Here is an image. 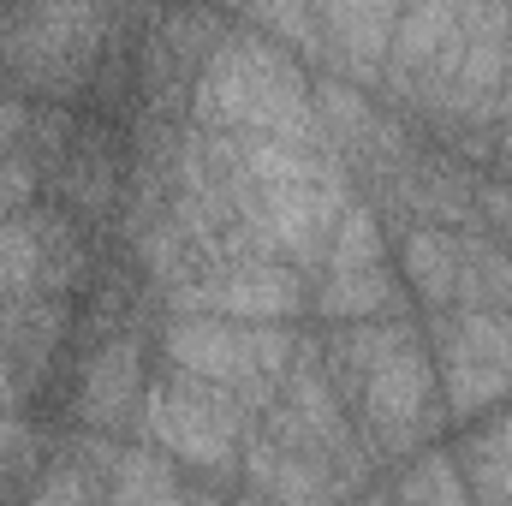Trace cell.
Masks as SVG:
<instances>
[{"label": "cell", "instance_id": "7402d4cb", "mask_svg": "<svg viewBox=\"0 0 512 506\" xmlns=\"http://www.w3.org/2000/svg\"><path fill=\"white\" fill-rule=\"evenodd\" d=\"M471 447H483L489 459H501V465H512V411L501 417V423H495V429H489V435H483V441H471Z\"/></svg>", "mask_w": 512, "mask_h": 506}, {"label": "cell", "instance_id": "cb8c5ba5", "mask_svg": "<svg viewBox=\"0 0 512 506\" xmlns=\"http://www.w3.org/2000/svg\"><path fill=\"white\" fill-rule=\"evenodd\" d=\"M507 322H512V316H507Z\"/></svg>", "mask_w": 512, "mask_h": 506}, {"label": "cell", "instance_id": "ffe728a7", "mask_svg": "<svg viewBox=\"0 0 512 506\" xmlns=\"http://www.w3.org/2000/svg\"><path fill=\"white\" fill-rule=\"evenodd\" d=\"M96 477H102V471H90L84 459H66L60 471H48V477H42V489H36V501H30V506H102Z\"/></svg>", "mask_w": 512, "mask_h": 506}, {"label": "cell", "instance_id": "3957f363", "mask_svg": "<svg viewBox=\"0 0 512 506\" xmlns=\"http://www.w3.org/2000/svg\"><path fill=\"white\" fill-rule=\"evenodd\" d=\"M167 358L179 376L221 381V387H274L292 370V340L274 328H245V322H221V316H167L161 334Z\"/></svg>", "mask_w": 512, "mask_h": 506}, {"label": "cell", "instance_id": "7a4b0ae2", "mask_svg": "<svg viewBox=\"0 0 512 506\" xmlns=\"http://www.w3.org/2000/svg\"><path fill=\"white\" fill-rule=\"evenodd\" d=\"M256 405H268V387H221V381H197V376H173L143 387V435L197 471H233L239 459V435L251 423Z\"/></svg>", "mask_w": 512, "mask_h": 506}, {"label": "cell", "instance_id": "4fadbf2b", "mask_svg": "<svg viewBox=\"0 0 512 506\" xmlns=\"http://www.w3.org/2000/svg\"><path fill=\"white\" fill-rule=\"evenodd\" d=\"M459 310L512 316V251L489 233H459Z\"/></svg>", "mask_w": 512, "mask_h": 506}, {"label": "cell", "instance_id": "8992f818", "mask_svg": "<svg viewBox=\"0 0 512 506\" xmlns=\"http://www.w3.org/2000/svg\"><path fill=\"white\" fill-rule=\"evenodd\" d=\"M441 364H447V405L459 417L489 411L501 393H512V322L501 310H447Z\"/></svg>", "mask_w": 512, "mask_h": 506}, {"label": "cell", "instance_id": "30bf717a", "mask_svg": "<svg viewBox=\"0 0 512 506\" xmlns=\"http://www.w3.org/2000/svg\"><path fill=\"white\" fill-rule=\"evenodd\" d=\"M465 36V6H447V0H429V6H399V30H393V48H387V90L405 102L423 72Z\"/></svg>", "mask_w": 512, "mask_h": 506}, {"label": "cell", "instance_id": "d6986e66", "mask_svg": "<svg viewBox=\"0 0 512 506\" xmlns=\"http://www.w3.org/2000/svg\"><path fill=\"white\" fill-rule=\"evenodd\" d=\"M66 203L84 215H102L114 203V161L102 149H72L66 155Z\"/></svg>", "mask_w": 512, "mask_h": 506}, {"label": "cell", "instance_id": "44dd1931", "mask_svg": "<svg viewBox=\"0 0 512 506\" xmlns=\"http://www.w3.org/2000/svg\"><path fill=\"white\" fill-rule=\"evenodd\" d=\"M251 30H280L286 48H322V30H316V6H256L245 12Z\"/></svg>", "mask_w": 512, "mask_h": 506}, {"label": "cell", "instance_id": "277c9868", "mask_svg": "<svg viewBox=\"0 0 512 506\" xmlns=\"http://www.w3.org/2000/svg\"><path fill=\"white\" fill-rule=\"evenodd\" d=\"M167 298L185 316H221V322H245V328H274V322L304 310V274L274 262V256H239V262L197 268Z\"/></svg>", "mask_w": 512, "mask_h": 506}, {"label": "cell", "instance_id": "ac0fdd59", "mask_svg": "<svg viewBox=\"0 0 512 506\" xmlns=\"http://www.w3.org/2000/svg\"><path fill=\"white\" fill-rule=\"evenodd\" d=\"M399 506H477L447 453H417L399 477Z\"/></svg>", "mask_w": 512, "mask_h": 506}, {"label": "cell", "instance_id": "2e32d148", "mask_svg": "<svg viewBox=\"0 0 512 506\" xmlns=\"http://www.w3.org/2000/svg\"><path fill=\"white\" fill-rule=\"evenodd\" d=\"M393 304H399V292H393V274L387 268H358V274H334L328 268V280H322V310L334 316V322H382L393 316Z\"/></svg>", "mask_w": 512, "mask_h": 506}, {"label": "cell", "instance_id": "603a6c76", "mask_svg": "<svg viewBox=\"0 0 512 506\" xmlns=\"http://www.w3.org/2000/svg\"><path fill=\"white\" fill-rule=\"evenodd\" d=\"M495 155L512 167V120H501V137H495Z\"/></svg>", "mask_w": 512, "mask_h": 506}, {"label": "cell", "instance_id": "9c48e42d", "mask_svg": "<svg viewBox=\"0 0 512 506\" xmlns=\"http://www.w3.org/2000/svg\"><path fill=\"white\" fill-rule=\"evenodd\" d=\"M316 30H322V48L334 54L340 78H376L387 66V48H393V30H399V6L387 0H340V6H316Z\"/></svg>", "mask_w": 512, "mask_h": 506}, {"label": "cell", "instance_id": "6da1fadb", "mask_svg": "<svg viewBox=\"0 0 512 506\" xmlns=\"http://www.w3.org/2000/svg\"><path fill=\"white\" fill-rule=\"evenodd\" d=\"M191 120L209 137H239V143H292V149H328V131L316 114V90L304 66L262 36L221 42L191 90Z\"/></svg>", "mask_w": 512, "mask_h": 506}, {"label": "cell", "instance_id": "5bb4252c", "mask_svg": "<svg viewBox=\"0 0 512 506\" xmlns=\"http://www.w3.org/2000/svg\"><path fill=\"white\" fill-rule=\"evenodd\" d=\"M0 292L12 304H48V262H42L36 209L0 215Z\"/></svg>", "mask_w": 512, "mask_h": 506}, {"label": "cell", "instance_id": "52a82bcc", "mask_svg": "<svg viewBox=\"0 0 512 506\" xmlns=\"http://www.w3.org/2000/svg\"><path fill=\"white\" fill-rule=\"evenodd\" d=\"M507 72H512V6H465V54H459V72H453L435 120L495 126Z\"/></svg>", "mask_w": 512, "mask_h": 506}, {"label": "cell", "instance_id": "9a60e30c", "mask_svg": "<svg viewBox=\"0 0 512 506\" xmlns=\"http://www.w3.org/2000/svg\"><path fill=\"white\" fill-rule=\"evenodd\" d=\"M108 506H191V501L179 495V483H173L161 453L126 447L114 459V471H108Z\"/></svg>", "mask_w": 512, "mask_h": 506}, {"label": "cell", "instance_id": "8fae6325", "mask_svg": "<svg viewBox=\"0 0 512 506\" xmlns=\"http://www.w3.org/2000/svg\"><path fill=\"white\" fill-rule=\"evenodd\" d=\"M143 405V364H137V340L131 334H108L84 376H78V417L96 423V429H114L126 423L131 411Z\"/></svg>", "mask_w": 512, "mask_h": 506}, {"label": "cell", "instance_id": "5b68a950", "mask_svg": "<svg viewBox=\"0 0 512 506\" xmlns=\"http://www.w3.org/2000/svg\"><path fill=\"white\" fill-rule=\"evenodd\" d=\"M108 30L102 6H36V12H0V60L18 66L30 84L66 90L84 78L96 36Z\"/></svg>", "mask_w": 512, "mask_h": 506}, {"label": "cell", "instance_id": "e0dca14e", "mask_svg": "<svg viewBox=\"0 0 512 506\" xmlns=\"http://www.w3.org/2000/svg\"><path fill=\"white\" fill-rule=\"evenodd\" d=\"M328 268L334 274H358V268H387V245H382V221L370 203H346L334 239H328Z\"/></svg>", "mask_w": 512, "mask_h": 506}, {"label": "cell", "instance_id": "7c38bea8", "mask_svg": "<svg viewBox=\"0 0 512 506\" xmlns=\"http://www.w3.org/2000/svg\"><path fill=\"white\" fill-rule=\"evenodd\" d=\"M405 280H411V292H417L435 316L459 310V233L417 221L411 239H405Z\"/></svg>", "mask_w": 512, "mask_h": 506}, {"label": "cell", "instance_id": "ba28073f", "mask_svg": "<svg viewBox=\"0 0 512 506\" xmlns=\"http://www.w3.org/2000/svg\"><path fill=\"white\" fill-rule=\"evenodd\" d=\"M245 471H251V495L268 506H340L352 495V483L328 459L298 453L274 435H256L245 447Z\"/></svg>", "mask_w": 512, "mask_h": 506}]
</instances>
